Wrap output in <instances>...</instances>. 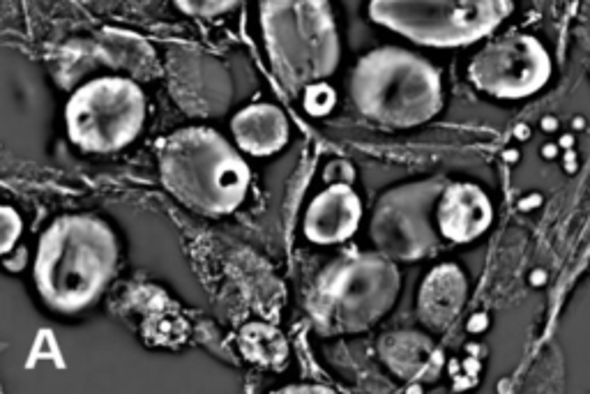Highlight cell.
<instances>
[{"label": "cell", "instance_id": "ac0fdd59", "mask_svg": "<svg viewBox=\"0 0 590 394\" xmlns=\"http://www.w3.org/2000/svg\"><path fill=\"white\" fill-rule=\"evenodd\" d=\"M180 12L189 14V17H199V19H213L219 17V14L231 12L240 0H173Z\"/></svg>", "mask_w": 590, "mask_h": 394}, {"label": "cell", "instance_id": "e0dca14e", "mask_svg": "<svg viewBox=\"0 0 590 394\" xmlns=\"http://www.w3.org/2000/svg\"><path fill=\"white\" fill-rule=\"evenodd\" d=\"M240 353L259 367H279L289 358V344L282 332L268 323H249L238 337Z\"/></svg>", "mask_w": 590, "mask_h": 394}, {"label": "cell", "instance_id": "d6986e66", "mask_svg": "<svg viewBox=\"0 0 590 394\" xmlns=\"http://www.w3.org/2000/svg\"><path fill=\"white\" fill-rule=\"evenodd\" d=\"M335 90L330 86H325V83H314V86H309L305 90V109L312 113V116H325V113H330L335 109Z\"/></svg>", "mask_w": 590, "mask_h": 394}, {"label": "cell", "instance_id": "ffe728a7", "mask_svg": "<svg viewBox=\"0 0 590 394\" xmlns=\"http://www.w3.org/2000/svg\"><path fill=\"white\" fill-rule=\"evenodd\" d=\"M0 226H3V238H0V252L3 254H10L14 245H17V240L21 236V217L19 212L5 206L0 210Z\"/></svg>", "mask_w": 590, "mask_h": 394}, {"label": "cell", "instance_id": "7c38bea8", "mask_svg": "<svg viewBox=\"0 0 590 394\" xmlns=\"http://www.w3.org/2000/svg\"><path fill=\"white\" fill-rule=\"evenodd\" d=\"M362 222V201L349 183H332L309 203L305 215L307 240L316 245H339L355 236Z\"/></svg>", "mask_w": 590, "mask_h": 394}, {"label": "cell", "instance_id": "5b68a950", "mask_svg": "<svg viewBox=\"0 0 590 394\" xmlns=\"http://www.w3.org/2000/svg\"><path fill=\"white\" fill-rule=\"evenodd\" d=\"M261 30L272 70L291 95L337 70L342 49L330 0H261Z\"/></svg>", "mask_w": 590, "mask_h": 394}, {"label": "cell", "instance_id": "6da1fadb", "mask_svg": "<svg viewBox=\"0 0 590 394\" xmlns=\"http://www.w3.org/2000/svg\"><path fill=\"white\" fill-rule=\"evenodd\" d=\"M118 263L111 226L93 215H67L44 231L33 263L35 286L58 314H77L95 305Z\"/></svg>", "mask_w": 590, "mask_h": 394}, {"label": "cell", "instance_id": "9a60e30c", "mask_svg": "<svg viewBox=\"0 0 590 394\" xmlns=\"http://www.w3.org/2000/svg\"><path fill=\"white\" fill-rule=\"evenodd\" d=\"M466 300V277L457 265L443 263L429 272L418 293V316L429 330H448Z\"/></svg>", "mask_w": 590, "mask_h": 394}, {"label": "cell", "instance_id": "2e32d148", "mask_svg": "<svg viewBox=\"0 0 590 394\" xmlns=\"http://www.w3.org/2000/svg\"><path fill=\"white\" fill-rule=\"evenodd\" d=\"M231 132L238 148L254 157H270L289 143L286 116L272 104H252L236 113Z\"/></svg>", "mask_w": 590, "mask_h": 394}, {"label": "cell", "instance_id": "44dd1931", "mask_svg": "<svg viewBox=\"0 0 590 394\" xmlns=\"http://www.w3.org/2000/svg\"><path fill=\"white\" fill-rule=\"evenodd\" d=\"M282 392H330V390L328 388H319V385H314V388H312V385H298V388L293 385V388H286Z\"/></svg>", "mask_w": 590, "mask_h": 394}, {"label": "cell", "instance_id": "ba28073f", "mask_svg": "<svg viewBox=\"0 0 590 394\" xmlns=\"http://www.w3.org/2000/svg\"><path fill=\"white\" fill-rule=\"evenodd\" d=\"M445 185L443 178L397 185L376 201L369 236L376 249L392 261L415 263L427 259L441 247L436 208Z\"/></svg>", "mask_w": 590, "mask_h": 394}, {"label": "cell", "instance_id": "8992f818", "mask_svg": "<svg viewBox=\"0 0 590 394\" xmlns=\"http://www.w3.org/2000/svg\"><path fill=\"white\" fill-rule=\"evenodd\" d=\"M510 12V0H369L378 26L438 49L478 42Z\"/></svg>", "mask_w": 590, "mask_h": 394}, {"label": "cell", "instance_id": "3957f363", "mask_svg": "<svg viewBox=\"0 0 590 394\" xmlns=\"http://www.w3.org/2000/svg\"><path fill=\"white\" fill-rule=\"evenodd\" d=\"M402 275L381 252L339 256L321 270L309 291L307 312L323 337L360 335L381 323L395 307Z\"/></svg>", "mask_w": 590, "mask_h": 394}, {"label": "cell", "instance_id": "5bb4252c", "mask_svg": "<svg viewBox=\"0 0 590 394\" xmlns=\"http://www.w3.org/2000/svg\"><path fill=\"white\" fill-rule=\"evenodd\" d=\"M378 358L408 383H434L443 371V353L427 335L413 330L390 332L378 342Z\"/></svg>", "mask_w": 590, "mask_h": 394}, {"label": "cell", "instance_id": "7a4b0ae2", "mask_svg": "<svg viewBox=\"0 0 590 394\" xmlns=\"http://www.w3.org/2000/svg\"><path fill=\"white\" fill-rule=\"evenodd\" d=\"M160 178L173 199L208 217L238 210L252 183L245 159L210 127H185L164 139Z\"/></svg>", "mask_w": 590, "mask_h": 394}, {"label": "cell", "instance_id": "8fae6325", "mask_svg": "<svg viewBox=\"0 0 590 394\" xmlns=\"http://www.w3.org/2000/svg\"><path fill=\"white\" fill-rule=\"evenodd\" d=\"M166 83L187 116H222L233 100L229 70L217 58L194 49L171 51L166 60Z\"/></svg>", "mask_w": 590, "mask_h": 394}, {"label": "cell", "instance_id": "4fadbf2b", "mask_svg": "<svg viewBox=\"0 0 590 394\" xmlns=\"http://www.w3.org/2000/svg\"><path fill=\"white\" fill-rule=\"evenodd\" d=\"M491 203L478 185L452 183L443 189L436 208V224L450 242H471L491 224Z\"/></svg>", "mask_w": 590, "mask_h": 394}, {"label": "cell", "instance_id": "277c9868", "mask_svg": "<svg viewBox=\"0 0 590 394\" xmlns=\"http://www.w3.org/2000/svg\"><path fill=\"white\" fill-rule=\"evenodd\" d=\"M349 90L362 116L395 130L425 125L443 109L441 74L429 60L399 47L365 53Z\"/></svg>", "mask_w": 590, "mask_h": 394}, {"label": "cell", "instance_id": "52a82bcc", "mask_svg": "<svg viewBox=\"0 0 590 394\" xmlns=\"http://www.w3.org/2000/svg\"><path fill=\"white\" fill-rule=\"evenodd\" d=\"M148 100L132 77H100L74 90L65 106L67 134L83 153H118L141 134Z\"/></svg>", "mask_w": 590, "mask_h": 394}, {"label": "cell", "instance_id": "9c48e42d", "mask_svg": "<svg viewBox=\"0 0 590 394\" xmlns=\"http://www.w3.org/2000/svg\"><path fill=\"white\" fill-rule=\"evenodd\" d=\"M468 77L482 93L517 100L542 88L549 77V58L533 37H501L475 53Z\"/></svg>", "mask_w": 590, "mask_h": 394}, {"label": "cell", "instance_id": "30bf717a", "mask_svg": "<svg viewBox=\"0 0 590 394\" xmlns=\"http://www.w3.org/2000/svg\"><path fill=\"white\" fill-rule=\"evenodd\" d=\"M100 67L120 70L132 79H155L162 72L160 58L146 40L120 30H104L97 37L60 49L54 74L60 86L72 88Z\"/></svg>", "mask_w": 590, "mask_h": 394}]
</instances>
